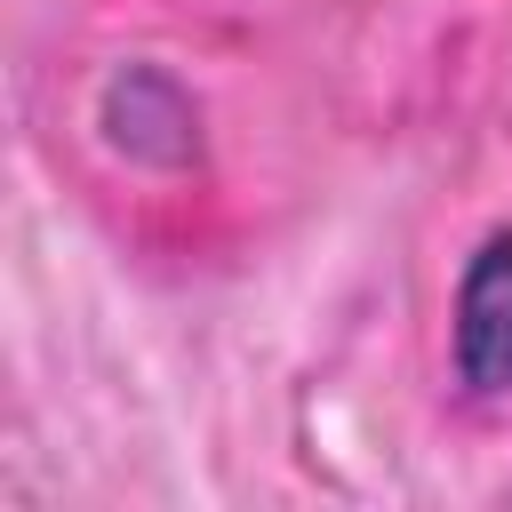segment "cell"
I'll return each mask as SVG.
<instances>
[{
    "mask_svg": "<svg viewBox=\"0 0 512 512\" xmlns=\"http://www.w3.org/2000/svg\"><path fill=\"white\" fill-rule=\"evenodd\" d=\"M456 376L472 392L512 384V232H496L456 288Z\"/></svg>",
    "mask_w": 512,
    "mask_h": 512,
    "instance_id": "6da1fadb",
    "label": "cell"
}]
</instances>
